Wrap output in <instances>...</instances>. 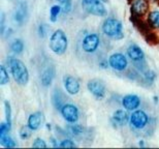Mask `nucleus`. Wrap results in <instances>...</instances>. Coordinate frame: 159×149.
Instances as JSON below:
<instances>
[{
    "label": "nucleus",
    "instance_id": "f257e3e1",
    "mask_svg": "<svg viewBox=\"0 0 159 149\" xmlns=\"http://www.w3.org/2000/svg\"><path fill=\"white\" fill-rule=\"evenodd\" d=\"M7 64L14 80L21 86H25L29 82V71L26 64L20 59L8 57Z\"/></svg>",
    "mask_w": 159,
    "mask_h": 149
},
{
    "label": "nucleus",
    "instance_id": "f03ea898",
    "mask_svg": "<svg viewBox=\"0 0 159 149\" xmlns=\"http://www.w3.org/2000/svg\"><path fill=\"white\" fill-rule=\"evenodd\" d=\"M104 35L112 40H122L124 37L122 22L116 18H107L101 26Z\"/></svg>",
    "mask_w": 159,
    "mask_h": 149
},
{
    "label": "nucleus",
    "instance_id": "7ed1b4c3",
    "mask_svg": "<svg viewBox=\"0 0 159 149\" xmlns=\"http://www.w3.org/2000/svg\"><path fill=\"white\" fill-rule=\"evenodd\" d=\"M49 47L56 55H63L68 47V39L65 32L61 29L55 30L51 35Z\"/></svg>",
    "mask_w": 159,
    "mask_h": 149
},
{
    "label": "nucleus",
    "instance_id": "20e7f679",
    "mask_svg": "<svg viewBox=\"0 0 159 149\" xmlns=\"http://www.w3.org/2000/svg\"><path fill=\"white\" fill-rule=\"evenodd\" d=\"M82 7L88 14L96 17H104L107 15V8L100 0H82Z\"/></svg>",
    "mask_w": 159,
    "mask_h": 149
},
{
    "label": "nucleus",
    "instance_id": "39448f33",
    "mask_svg": "<svg viewBox=\"0 0 159 149\" xmlns=\"http://www.w3.org/2000/svg\"><path fill=\"white\" fill-rule=\"evenodd\" d=\"M129 123L131 126L135 129H143L148 125L149 123V116L147 113L143 110H135L133 111L132 114L130 115Z\"/></svg>",
    "mask_w": 159,
    "mask_h": 149
},
{
    "label": "nucleus",
    "instance_id": "423d86ee",
    "mask_svg": "<svg viewBox=\"0 0 159 149\" xmlns=\"http://www.w3.org/2000/svg\"><path fill=\"white\" fill-rule=\"evenodd\" d=\"M87 88L96 100H102L106 96L107 87L101 80L92 79V80H90L87 83Z\"/></svg>",
    "mask_w": 159,
    "mask_h": 149
},
{
    "label": "nucleus",
    "instance_id": "0eeeda50",
    "mask_svg": "<svg viewBox=\"0 0 159 149\" xmlns=\"http://www.w3.org/2000/svg\"><path fill=\"white\" fill-rule=\"evenodd\" d=\"M100 44L99 35L96 33H89L87 34L82 42V49L86 53H94L98 49Z\"/></svg>",
    "mask_w": 159,
    "mask_h": 149
},
{
    "label": "nucleus",
    "instance_id": "6e6552de",
    "mask_svg": "<svg viewBox=\"0 0 159 149\" xmlns=\"http://www.w3.org/2000/svg\"><path fill=\"white\" fill-rule=\"evenodd\" d=\"M109 65L117 72H123L128 66V60L122 53H114L109 57Z\"/></svg>",
    "mask_w": 159,
    "mask_h": 149
},
{
    "label": "nucleus",
    "instance_id": "1a4fd4ad",
    "mask_svg": "<svg viewBox=\"0 0 159 149\" xmlns=\"http://www.w3.org/2000/svg\"><path fill=\"white\" fill-rule=\"evenodd\" d=\"M60 112L64 120L69 123H75L79 120V109L74 104H64L60 109Z\"/></svg>",
    "mask_w": 159,
    "mask_h": 149
},
{
    "label": "nucleus",
    "instance_id": "9d476101",
    "mask_svg": "<svg viewBox=\"0 0 159 149\" xmlns=\"http://www.w3.org/2000/svg\"><path fill=\"white\" fill-rule=\"evenodd\" d=\"M63 85L66 90V92L70 95H75L80 92L81 89V85H80L79 80L74 76L70 75H66L63 78Z\"/></svg>",
    "mask_w": 159,
    "mask_h": 149
},
{
    "label": "nucleus",
    "instance_id": "9b49d317",
    "mask_svg": "<svg viewBox=\"0 0 159 149\" xmlns=\"http://www.w3.org/2000/svg\"><path fill=\"white\" fill-rule=\"evenodd\" d=\"M127 56L134 64H139L142 62H145L144 51L142 50L141 47H139L135 44H132L127 48Z\"/></svg>",
    "mask_w": 159,
    "mask_h": 149
},
{
    "label": "nucleus",
    "instance_id": "f8f14e48",
    "mask_svg": "<svg viewBox=\"0 0 159 149\" xmlns=\"http://www.w3.org/2000/svg\"><path fill=\"white\" fill-rule=\"evenodd\" d=\"M150 2L149 0H132L131 1V12L134 18L143 17L149 11Z\"/></svg>",
    "mask_w": 159,
    "mask_h": 149
},
{
    "label": "nucleus",
    "instance_id": "ddd939ff",
    "mask_svg": "<svg viewBox=\"0 0 159 149\" xmlns=\"http://www.w3.org/2000/svg\"><path fill=\"white\" fill-rule=\"evenodd\" d=\"M141 105V99L136 94H127L122 99V106L127 111H135Z\"/></svg>",
    "mask_w": 159,
    "mask_h": 149
},
{
    "label": "nucleus",
    "instance_id": "4468645a",
    "mask_svg": "<svg viewBox=\"0 0 159 149\" xmlns=\"http://www.w3.org/2000/svg\"><path fill=\"white\" fill-rule=\"evenodd\" d=\"M130 116L127 114L124 110H117L114 112L113 117H112V121L114 122V124L118 125V126H123L126 125L129 122Z\"/></svg>",
    "mask_w": 159,
    "mask_h": 149
},
{
    "label": "nucleus",
    "instance_id": "2eb2a0df",
    "mask_svg": "<svg viewBox=\"0 0 159 149\" xmlns=\"http://www.w3.org/2000/svg\"><path fill=\"white\" fill-rule=\"evenodd\" d=\"M41 123H43V113L41 112H34L28 117L27 124L30 126L32 131H37L40 128Z\"/></svg>",
    "mask_w": 159,
    "mask_h": 149
},
{
    "label": "nucleus",
    "instance_id": "dca6fc26",
    "mask_svg": "<svg viewBox=\"0 0 159 149\" xmlns=\"http://www.w3.org/2000/svg\"><path fill=\"white\" fill-rule=\"evenodd\" d=\"M27 16H28L27 7L23 3V4L19 5L18 8H16V11L14 12V20L19 24H23L25 20H26Z\"/></svg>",
    "mask_w": 159,
    "mask_h": 149
},
{
    "label": "nucleus",
    "instance_id": "f3484780",
    "mask_svg": "<svg viewBox=\"0 0 159 149\" xmlns=\"http://www.w3.org/2000/svg\"><path fill=\"white\" fill-rule=\"evenodd\" d=\"M55 78V68H49L44 69V72L41 75V84L44 87H48L52 84V82Z\"/></svg>",
    "mask_w": 159,
    "mask_h": 149
},
{
    "label": "nucleus",
    "instance_id": "a211bd4d",
    "mask_svg": "<svg viewBox=\"0 0 159 149\" xmlns=\"http://www.w3.org/2000/svg\"><path fill=\"white\" fill-rule=\"evenodd\" d=\"M147 25L153 29L159 28V11H152L147 16Z\"/></svg>",
    "mask_w": 159,
    "mask_h": 149
},
{
    "label": "nucleus",
    "instance_id": "6ab92c4d",
    "mask_svg": "<svg viewBox=\"0 0 159 149\" xmlns=\"http://www.w3.org/2000/svg\"><path fill=\"white\" fill-rule=\"evenodd\" d=\"M0 144L5 148H14L17 146V143H16L14 139L9 136L8 133L0 134Z\"/></svg>",
    "mask_w": 159,
    "mask_h": 149
},
{
    "label": "nucleus",
    "instance_id": "aec40b11",
    "mask_svg": "<svg viewBox=\"0 0 159 149\" xmlns=\"http://www.w3.org/2000/svg\"><path fill=\"white\" fill-rule=\"evenodd\" d=\"M66 131H67L68 135L71 136V137H78V136L83 134L84 128L80 124H69L67 128H66Z\"/></svg>",
    "mask_w": 159,
    "mask_h": 149
},
{
    "label": "nucleus",
    "instance_id": "412c9836",
    "mask_svg": "<svg viewBox=\"0 0 159 149\" xmlns=\"http://www.w3.org/2000/svg\"><path fill=\"white\" fill-rule=\"evenodd\" d=\"M11 50L12 51V53L15 54H21L24 51V43L23 40L20 39L15 40L14 42L11 44Z\"/></svg>",
    "mask_w": 159,
    "mask_h": 149
},
{
    "label": "nucleus",
    "instance_id": "4be33fe9",
    "mask_svg": "<svg viewBox=\"0 0 159 149\" xmlns=\"http://www.w3.org/2000/svg\"><path fill=\"white\" fill-rule=\"evenodd\" d=\"M61 12H62V6H60L58 4L53 5L50 9V20H51V22H53L54 23V22H56L57 20H58V16Z\"/></svg>",
    "mask_w": 159,
    "mask_h": 149
},
{
    "label": "nucleus",
    "instance_id": "5701e85b",
    "mask_svg": "<svg viewBox=\"0 0 159 149\" xmlns=\"http://www.w3.org/2000/svg\"><path fill=\"white\" fill-rule=\"evenodd\" d=\"M62 99V94L61 92H60V90H55V92H54L53 94V104L54 106L56 107V109L60 110L62 108V106L64 105V103H63V100H61Z\"/></svg>",
    "mask_w": 159,
    "mask_h": 149
},
{
    "label": "nucleus",
    "instance_id": "b1692460",
    "mask_svg": "<svg viewBox=\"0 0 159 149\" xmlns=\"http://www.w3.org/2000/svg\"><path fill=\"white\" fill-rule=\"evenodd\" d=\"M32 129L30 128L29 125H23L22 128H20V131H19V136H20L21 139H23V140H27V139H29L31 137V134H32Z\"/></svg>",
    "mask_w": 159,
    "mask_h": 149
},
{
    "label": "nucleus",
    "instance_id": "393cba45",
    "mask_svg": "<svg viewBox=\"0 0 159 149\" xmlns=\"http://www.w3.org/2000/svg\"><path fill=\"white\" fill-rule=\"evenodd\" d=\"M9 82V76H8V72L6 71L5 66L1 65L0 66V84L2 86H4Z\"/></svg>",
    "mask_w": 159,
    "mask_h": 149
},
{
    "label": "nucleus",
    "instance_id": "a878e982",
    "mask_svg": "<svg viewBox=\"0 0 159 149\" xmlns=\"http://www.w3.org/2000/svg\"><path fill=\"white\" fill-rule=\"evenodd\" d=\"M4 107H5V118H6V123L8 124L9 128H11V108L9 101L5 100L4 101Z\"/></svg>",
    "mask_w": 159,
    "mask_h": 149
},
{
    "label": "nucleus",
    "instance_id": "bb28decb",
    "mask_svg": "<svg viewBox=\"0 0 159 149\" xmlns=\"http://www.w3.org/2000/svg\"><path fill=\"white\" fill-rule=\"evenodd\" d=\"M144 79L147 83H150L152 84L153 82L155 81L156 79V72H153V71H147L144 72Z\"/></svg>",
    "mask_w": 159,
    "mask_h": 149
},
{
    "label": "nucleus",
    "instance_id": "cd10ccee",
    "mask_svg": "<svg viewBox=\"0 0 159 149\" xmlns=\"http://www.w3.org/2000/svg\"><path fill=\"white\" fill-rule=\"evenodd\" d=\"M75 146H77V145H75V143L72 140H70V139H64V140L61 141L59 147H61V148H74Z\"/></svg>",
    "mask_w": 159,
    "mask_h": 149
},
{
    "label": "nucleus",
    "instance_id": "c85d7f7f",
    "mask_svg": "<svg viewBox=\"0 0 159 149\" xmlns=\"http://www.w3.org/2000/svg\"><path fill=\"white\" fill-rule=\"evenodd\" d=\"M33 148H47V143L44 142L43 139L41 138H36L32 143Z\"/></svg>",
    "mask_w": 159,
    "mask_h": 149
},
{
    "label": "nucleus",
    "instance_id": "c756f323",
    "mask_svg": "<svg viewBox=\"0 0 159 149\" xmlns=\"http://www.w3.org/2000/svg\"><path fill=\"white\" fill-rule=\"evenodd\" d=\"M57 140L55 138H51V142L53 143V145H54V147H59L60 146V144L58 143V142H56Z\"/></svg>",
    "mask_w": 159,
    "mask_h": 149
},
{
    "label": "nucleus",
    "instance_id": "7c9ffc66",
    "mask_svg": "<svg viewBox=\"0 0 159 149\" xmlns=\"http://www.w3.org/2000/svg\"><path fill=\"white\" fill-rule=\"evenodd\" d=\"M56 1H58V2H60L62 4V3H64V2H66V1H68V0H56Z\"/></svg>",
    "mask_w": 159,
    "mask_h": 149
},
{
    "label": "nucleus",
    "instance_id": "2f4dec72",
    "mask_svg": "<svg viewBox=\"0 0 159 149\" xmlns=\"http://www.w3.org/2000/svg\"><path fill=\"white\" fill-rule=\"evenodd\" d=\"M158 0H149V2H157Z\"/></svg>",
    "mask_w": 159,
    "mask_h": 149
}]
</instances>
